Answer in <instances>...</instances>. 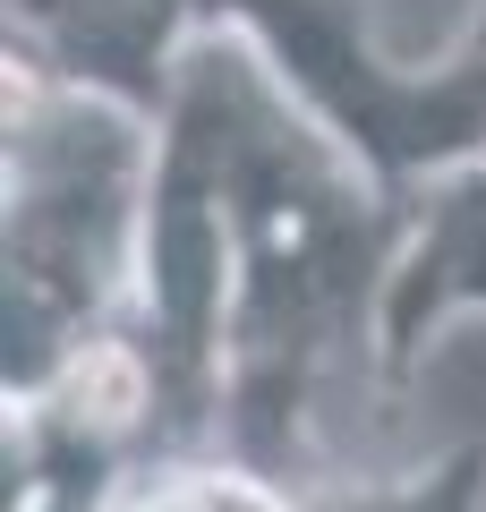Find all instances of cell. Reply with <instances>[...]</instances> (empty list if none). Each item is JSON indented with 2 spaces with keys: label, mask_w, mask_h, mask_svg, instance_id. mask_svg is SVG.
Returning a JSON list of instances; mask_svg holds the SVG:
<instances>
[{
  "label": "cell",
  "mask_w": 486,
  "mask_h": 512,
  "mask_svg": "<svg viewBox=\"0 0 486 512\" xmlns=\"http://www.w3.org/2000/svg\"><path fill=\"white\" fill-rule=\"evenodd\" d=\"M162 120L205 154L231 214V342H222V461L282 487H324L333 384H376V308L401 222L239 35L180 60Z\"/></svg>",
  "instance_id": "cell-1"
},
{
  "label": "cell",
  "mask_w": 486,
  "mask_h": 512,
  "mask_svg": "<svg viewBox=\"0 0 486 512\" xmlns=\"http://www.w3.org/2000/svg\"><path fill=\"white\" fill-rule=\"evenodd\" d=\"M205 35H239L273 86L367 171L393 205L444 171L486 163V9L444 60L401 69L376 43V0H9L0 52H26L60 86L103 94L162 128L180 60Z\"/></svg>",
  "instance_id": "cell-2"
},
{
  "label": "cell",
  "mask_w": 486,
  "mask_h": 512,
  "mask_svg": "<svg viewBox=\"0 0 486 512\" xmlns=\"http://www.w3.org/2000/svg\"><path fill=\"white\" fill-rule=\"evenodd\" d=\"M0 410L35 402L86 359L137 291L162 128L0 52Z\"/></svg>",
  "instance_id": "cell-3"
},
{
  "label": "cell",
  "mask_w": 486,
  "mask_h": 512,
  "mask_svg": "<svg viewBox=\"0 0 486 512\" xmlns=\"http://www.w3.org/2000/svg\"><path fill=\"white\" fill-rule=\"evenodd\" d=\"M478 308H486V163H469L410 197L376 308V393H410L435 333Z\"/></svg>",
  "instance_id": "cell-4"
},
{
  "label": "cell",
  "mask_w": 486,
  "mask_h": 512,
  "mask_svg": "<svg viewBox=\"0 0 486 512\" xmlns=\"http://www.w3.org/2000/svg\"><path fill=\"white\" fill-rule=\"evenodd\" d=\"M316 512H486V444H452L401 478H324Z\"/></svg>",
  "instance_id": "cell-5"
}]
</instances>
